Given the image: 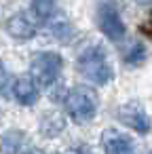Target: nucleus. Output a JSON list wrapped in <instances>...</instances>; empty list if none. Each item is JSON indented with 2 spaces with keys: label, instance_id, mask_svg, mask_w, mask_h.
<instances>
[{
  "label": "nucleus",
  "instance_id": "nucleus-6",
  "mask_svg": "<svg viewBox=\"0 0 152 154\" xmlns=\"http://www.w3.org/2000/svg\"><path fill=\"white\" fill-rule=\"evenodd\" d=\"M101 148L106 154H133V141L118 129L110 127L101 133Z\"/></svg>",
  "mask_w": 152,
  "mask_h": 154
},
{
  "label": "nucleus",
  "instance_id": "nucleus-7",
  "mask_svg": "<svg viewBox=\"0 0 152 154\" xmlns=\"http://www.w3.org/2000/svg\"><path fill=\"white\" fill-rule=\"evenodd\" d=\"M11 95H13L21 106H32V103H36L40 91H38V87L34 85L32 76L28 74V76H19V78L13 80V85H11Z\"/></svg>",
  "mask_w": 152,
  "mask_h": 154
},
{
  "label": "nucleus",
  "instance_id": "nucleus-3",
  "mask_svg": "<svg viewBox=\"0 0 152 154\" xmlns=\"http://www.w3.org/2000/svg\"><path fill=\"white\" fill-rule=\"evenodd\" d=\"M64 68V59L55 51H40L30 61V76L38 89L53 87Z\"/></svg>",
  "mask_w": 152,
  "mask_h": 154
},
{
  "label": "nucleus",
  "instance_id": "nucleus-2",
  "mask_svg": "<svg viewBox=\"0 0 152 154\" xmlns=\"http://www.w3.org/2000/svg\"><path fill=\"white\" fill-rule=\"evenodd\" d=\"M76 68L78 72L93 85L97 87H104L112 80V66L108 61V55L104 51L101 45H91L87 47L80 55H78V61H76Z\"/></svg>",
  "mask_w": 152,
  "mask_h": 154
},
{
  "label": "nucleus",
  "instance_id": "nucleus-11",
  "mask_svg": "<svg viewBox=\"0 0 152 154\" xmlns=\"http://www.w3.org/2000/svg\"><path fill=\"white\" fill-rule=\"evenodd\" d=\"M47 32L53 36V38H57V40H66L70 34H72V28H70V23H68V19L64 17V15H57V17H49L47 21Z\"/></svg>",
  "mask_w": 152,
  "mask_h": 154
},
{
  "label": "nucleus",
  "instance_id": "nucleus-9",
  "mask_svg": "<svg viewBox=\"0 0 152 154\" xmlns=\"http://www.w3.org/2000/svg\"><path fill=\"white\" fill-rule=\"evenodd\" d=\"M42 137H57L64 129H66V120L59 112H45L42 118H40V125H38Z\"/></svg>",
  "mask_w": 152,
  "mask_h": 154
},
{
  "label": "nucleus",
  "instance_id": "nucleus-12",
  "mask_svg": "<svg viewBox=\"0 0 152 154\" xmlns=\"http://www.w3.org/2000/svg\"><path fill=\"white\" fill-rule=\"evenodd\" d=\"M32 13L38 21H47L55 13V0H32Z\"/></svg>",
  "mask_w": 152,
  "mask_h": 154
},
{
  "label": "nucleus",
  "instance_id": "nucleus-15",
  "mask_svg": "<svg viewBox=\"0 0 152 154\" xmlns=\"http://www.w3.org/2000/svg\"><path fill=\"white\" fill-rule=\"evenodd\" d=\"M66 154H93V150H91V148H87V146H78V148L68 150Z\"/></svg>",
  "mask_w": 152,
  "mask_h": 154
},
{
  "label": "nucleus",
  "instance_id": "nucleus-13",
  "mask_svg": "<svg viewBox=\"0 0 152 154\" xmlns=\"http://www.w3.org/2000/svg\"><path fill=\"white\" fill-rule=\"evenodd\" d=\"M144 59H146V49H144V45H139V42H135V45L131 47V51L125 55V61L131 63V66H139Z\"/></svg>",
  "mask_w": 152,
  "mask_h": 154
},
{
  "label": "nucleus",
  "instance_id": "nucleus-17",
  "mask_svg": "<svg viewBox=\"0 0 152 154\" xmlns=\"http://www.w3.org/2000/svg\"><path fill=\"white\" fill-rule=\"evenodd\" d=\"M137 5H141V7H150L152 5V0H135Z\"/></svg>",
  "mask_w": 152,
  "mask_h": 154
},
{
  "label": "nucleus",
  "instance_id": "nucleus-10",
  "mask_svg": "<svg viewBox=\"0 0 152 154\" xmlns=\"http://www.w3.org/2000/svg\"><path fill=\"white\" fill-rule=\"evenodd\" d=\"M26 148V133L19 129H11L0 139V152L2 154H19Z\"/></svg>",
  "mask_w": 152,
  "mask_h": 154
},
{
  "label": "nucleus",
  "instance_id": "nucleus-14",
  "mask_svg": "<svg viewBox=\"0 0 152 154\" xmlns=\"http://www.w3.org/2000/svg\"><path fill=\"white\" fill-rule=\"evenodd\" d=\"M11 85H13L11 74H9V70H7V66H5V61L0 59V93H2L5 97H11Z\"/></svg>",
  "mask_w": 152,
  "mask_h": 154
},
{
  "label": "nucleus",
  "instance_id": "nucleus-5",
  "mask_svg": "<svg viewBox=\"0 0 152 154\" xmlns=\"http://www.w3.org/2000/svg\"><path fill=\"white\" fill-rule=\"evenodd\" d=\"M118 118L123 120V125H127L129 129H133L135 133H150L152 129V120L146 112V108L139 101H127L118 108Z\"/></svg>",
  "mask_w": 152,
  "mask_h": 154
},
{
  "label": "nucleus",
  "instance_id": "nucleus-16",
  "mask_svg": "<svg viewBox=\"0 0 152 154\" xmlns=\"http://www.w3.org/2000/svg\"><path fill=\"white\" fill-rule=\"evenodd\" d=\"M23 154H45V152L38 150V148H28V152H23Z\"/></svg>",
  "mask_w": 152,
  "mask_h": 154
},
{
  "label": "nucleus",
  "instance_id": "nucleus-1",
  "mask_svg": "<svg viewBox=\"0 0 152 154\" xmlns=\"http://www.w3.org/2000/svg\"><path fill=\"white\" fill-rule=\"evenodd\" d=\"M97 106H99V97H97L95 89L87 87V85H78V87L70 89L64 97L66 114L76 125H85V122L93 120V116L97 114Z\"/></svg>",
  "mask_w": 152,
  "mask_h": 154
},
{
  "label": "nucleus",
  "instance_id": "nucleus-8",
  "mask_svg": "<svg viewBox=\"0 0 152 154\" xmlns=\"http://www.w3.org/2000/svg\"><path fill=\"white\" fill-rule=\"evenodd\" d=\"M7 32L11 38L15 40H32L36 36V26L23 15V13H15L9 21H7Z\"/></svg>",
  "mask_w": 152,
  "mask_h": 154
},
{
  "label": "nucleus",
  "instance_id": "nucleus-4",
  "mask_svg": "<svg viewBox=\"0 0 152 154\" xmlns=\"http://www.w3.org/2000/svg\"><path fill=\"white\" fill-rule=\"evenodd\" d=\"M97 26L101 30V34L112 40V42H120L125 38V23L123 17L118 13V7L114 5V0H101L97 7Z\"/></svg>",
  "mask_w": 152,
  "mask_h": 154
}]
</instances>
